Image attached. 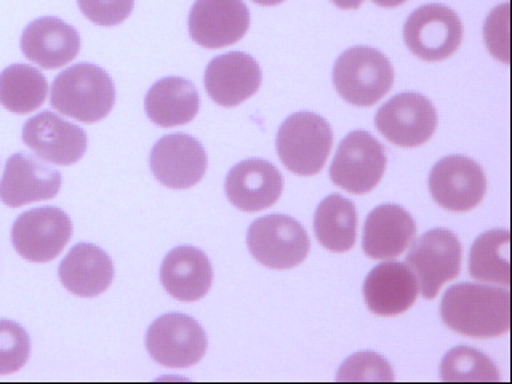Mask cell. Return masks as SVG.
<instances>
[{
	"mask_svg": "<svg viewBox=\"0 0 512 384\" xmlns=\"http://www.w3.org/2000/svg\"><path fill=\"white\" fill-rule=\"evenodd\" d=\"M340 381H391V365L375 352H359L349 357L336 376Z\"/></svg>",
	"mask_w": 512,
	"mask_h": 384,
	"instance_id": "f546056e",
	"label": "cell"
},
{
	"mask_svg": "<svg viewBox=\"0 0 512 384\" xmlns=\"http://www.w3.org/2000/svg\"><path fill=\"white\" fill-rule=\"evenodd\" d=\"M80 12L98 26H117L132 13L135 0H77Z\"/></svg>",
	"mask_w": 512,
	"mask_h": 384,
	"instance_id": "4dcf8cb0",
	"label": "cell"
},
{
	"mask_svg": "<svg viewBox=\"0 0 512 384\" xmlns=\"http://www.w3.org/2000/svg\"><path fill=\"white\" fill-rule=\"evenodd\" d=\"M114 101V82L96 64H74L53 80L50 95L53 108L84 124H95L108 116Z\"/></svg>",
	"mask_w": 512,
	"mask_h": 384,
	"instance_id": "7a4b0ae2",
	"label": "cell"
},
{
	"mask_svg": "<svg viewBox=\"0 0 512 384\" xmlns=\"http://www.w3.org/2000/svg\"><path fill=\"white\" fill-rule=\"evenodd\" d=\"M247 245L253 258L271 269L295 268L311 248L303 226L287 215H266L253 221Z\"/></svg>",
	"mask_w": 512,
	"mask_h": 384,
	"instance_id": "5b68a950",
	"label": "cell"
},
{
	"mask_svg": "<svg viewBox=\"0 0 512 384\" xmlns=\"http://www.w3.org/2000/svg\"><path fill=\"white\" fill-rule=\"evenodd\" d=\"M207 344V335L199 322L180 312H170L154 320L146 333L149 356L164 367L186 368L197 364L205 356Z\"/></svg>",
	"mask_w": 512,
	"mask_h": 384,
	"instance_id": "9c48e42d",
	"label": "cell"
},
{
	"mask_svg": "<svg viewBox=\"0 0 512 384\" xmlns=\"http://www.w3.org/2000/svg\"><path fill=\"white\" fill-rule=\"evenodd\" d=\"M224 189L234 207L260 212L279 200L284 178L268 160L248 159L231 168Z\"/></svg>",
	"mask_w": 512,
	"mask_h": 384,
	"instance_id": "ac0fdd59",
	"label": "cell"
},
{
	"mask_svg": "<svg viewBox=\"0 0 512 384\" xmlns=\"http://www.w3.org/2000/svg\"><path fill=\"white\" fill-rule=\"evenodd\" d=\"M314 231L320 244L330 252L344 253L351 250L357 237L354 202L340 194L325 197L314 216Z\"/></svg>",
	"mask_w": 512,
	"mask_h": 384,
	"instance_id": "d4e9b609",
	"label": "cell"
},
{
	"mask_svg": "<svg viewBox=\"0 0 512 384\" xmlns=\"http://www.w3.org/2000/svg\"><path fill=\"white\" fill-rule=\"evenodd\" d=\"M416 224L412 215L400 205H380L367 216L362 247L372 260L396 258L412 244Z\"/></svg>",
	"mask_w": 512,
	"mask_h": 384,
	"instance_id": "44dd1931",
	"label": "cell"
},
{
	"mask_svg": "<svg viewBox=\"0 0 512 384\" xmlns=\"http://www.w3.org/2000/svg\"><path fill=\"white\" fill-rule=\"evenodd\" d=\"M332 144V128L314 112H296L285 119L276 140L282 164L301 176L317 175L324 168Z\"/></svg>",
	"mask_w": 512,
	"mask_h": 384,
	"instance_id": "3957f363",
	"label": "cell"
},
{
	"mask_svg": "<svg viewBox=\"0 0 512 384\" xmlns=\"http://www.w3.org/2000/svg\"><path fill=\"white\" fill-rule=\"evenodd\" d=\"M23 141L40 159L50 164L72 165L87 151V135L82 128L44 111L24 124Z\"/></svg>",
	"mask_w": 512,
	"mask_h": 384,
	"instance_id": "9a60e30c",
	"label": "cell"
},
{
	"mask_svg": "<svg viewBox=\"0 0 512 384\" xmlns=\"http://www.w3.org/2000/svg\"><path fill=\"white\" fill-rule=\"evenodd\" d=\"M31 354V340L23 327L12 320L0 319V375L23 368Z\"/></svg>",
	"mask_w": 512,
	"mask_h": 384,
	"instance_id": "f1b7e54d",
	"label": "cell"
},
{
	"mask_svg": "<svg viewBox=\"0 0 512 384\" xmlns=\"http://www.w3.org/2000/svg\"><path fill=\"white\" fill-rule=\"evenodd\" d=\"M332 2L336 7L343 8V10H356L364 0H332Z\"/></svg>",
	"mask_w": 512,
	"mask_h": 384,
	"instance_id": "1f68e13d",
	"label": "cell"
},
{
	"mask_svg": "<svg viewBox=\"0 0 512 384\" xmlns=\"http://www.w3.org/2000/svg\"><path fill=\"white\" fill-rule=\"evenodd\" d=\"M404 39L408 50L421 60H447L461 45L463 23L452 8L423 5L408 16Z\"/></svg>",
	"mask_w": 512,
	"mask_h": 384,
	"instance_id": "ba28073f",
	"label": "cell"
},
{
	"mask_svg": "<svg viewBox=\"0 0 512 384\" xmlns=\"http://www.w3.org/2000/svg\"><path fill=\"white\" fill-rule=\"evenodd\" d=\"M378 132L400 148H416L431 140L437 128V112L420 93H400L376 112Z\"/></svg>",
	"mask_w": 512,
	"mask_h": 384,
	"instance_id": "8fae6325",
	"label": "cell"
},
{
	"mask_svg": "<svg viewBox=\"0 0 512 384\" xmlns=\"http://www.w3.org/2000/svg\"><path fill=\"white\" fill-rule=\"evenodd\" d=\"M333 82L344 100L354 106H373L391 90V61L372 47L349 48L336 60Z\"/></svg>",
	"mask_w": 512,
	"mask_h": 384,
	"instance_id": "277c9868",
	"label": "cell"
},
{
	"mask_svg": "<svg viewBox=\"0 0 512 384\" xmlns=\"http://www.w3.org/2000/svg\"><path fill=\"white\" fill-rule=\"evenodd\" d=\"M213 269L202 250L189 245L173 248L160 268V282L173 298L197 301L212 287Z\"/></svg>",
	"mask_w": 512,
	"mask_h": 384,
	"instance_id": "7402d4cb",
	"label": "cell"
},
{
	"mask_svg": "<svg viewBox=\"0 0 512 384\" xmlns=\"http://www.w3.org/2000/svg\"><path fill=\"white\" fill-rule=\"evenodd\" d=\"M48 84L39 69L12 64L0 74V104L15 114L36 111L47 98Z\"/></svg>",
	"mask_w": 512,
	"mask_h": 384,
	"instance_id": "484cf974",
	"label": "cell"
},
{
	"mask_svg": "<svg viewBox=\"0 0 512 384\" xmlns=\"http://www.w3.org/2000/svg\"><path fill=\"white\" fill-rule=\"evenodd\" d=\"M386 152L375 136L364 130L349 133L336 151L330 178L351 194H367L376 188L386 170Z\"/></svg>",
	"mask_w": 512,
	"mask_h": 384,
	"instance_id": "52a82bcc",
	"label": "cell"
},
{
	"mask_svg": "<svg viewBox=\"0 0 512 384\" xmlns=\"http://www.w3.org/2000/svg\"><path fill=\"white\" fill-rule=\"evenodd\" d=\"M418 292L420 287L412 269L399 261L378 264L364 282L365 301L376 316H397L408 311Z\"/></svg>",
	"mask_w": 512,
	"mask_h": 384,
	"instance_id": "d6986e66",
	"label": "cell"
},
{
	"mask_svg": "<svg viewBox=\"0 0 512 384\" xmlns=\"http://www.w3.org/2000/svg\"><path fill=\"white\" fill-rule=\"evenodd\" d=\"M197 88L181 77H165L152 85L144 109L149 119L159 127L170 128L189 124L199 112Z\"/></svg>",
	"mask_w": 512,
	"mask_h": 384,
	"instance_id": "cb8c5ba5",
	"label": "cell"
},
{
	"mask_svg": "<svg viewBox=\"0 0 512 384\" xmlns=\"http://www.w3.org/2000/svg\"><path fill=\"white\" fill-rule=\"evenodd\" d=\"M376 5H380V7L392 8L397 7V5H402L407 2V0H372Z\"/></svg>",
	"mask_w": 512,
	"mask_h": 384,
	"instance_id": "d6a6232c",
	"label": "cell"
},
{
	"mask_svg": "<svg viewBox=\"0 0 512 384\" xmlns=\"http://www.w3.org/2000/svg\"><path fill=\"white\" fill-rule=\"evenodd\" d=\"M509 232L493 229L477 237L469 255V274L482 282L509 285Z\"/></svg>",
	"mask_w": 512,
	"mask_h": 384,
	"instance_id": "4316f807",
	"label": "cell"
},
{
	"mask_svg": "<svg viewBox=\"0 0 512 384\" xmlns=\"http://www.w3.org/2000/svg\"><path fill=\"white\" fill-rule=\"evenodd\" d=\"M440 375L444 381H496L500 378L498 368L476 349H452L442 360Z\"/></svg>",
	"mask_w": 512,
	"mask_h": 384,
	"instance_id": "83f0119b",
	"label": "cell"
},
{
	"mask_svg": "<svg viewBox=\"0 0 512 384\" xmlns=\"http://www.w3.org/2000/svg\"><path fill=\"white\" fill-rule=\"evenodd\" d=\"M260 85V64L244 52L216 56L205 71L208 96L224 108H234L244 103L260 90Z\"/></svg>",
	"mask_w": 512,
	"mask_h": 384,
	"instance_id": "e0dca14e",
	"label": "cell"
},
{
	"mask_svg": "<svg viewBox=\"0 0 512 384\" xmlns=\"http://www.w3.org/2000/svg\"><path fill=\"white\" fill-rule=\"evenodd\" d=\"M207 164L204 146L183 133L164 136L152 148V173L167 188H192L202 180Z\"/></svg>",
	"mask_w": 512,
	"mask_h": 384,
	"instance_id": "5bb4252c",
	"label": "cell"
},
{
	"mask_svg": "<svg viewBox=\"0 0 512 384\" xmlns=\"http://www.w3.org/2000/svg\"><path fill=\"white\" fill-rule=\"evenodd\" d=\"M440 316L448 328L460 335H504L509 330V292L490 285H453L442 298Z\"/></svg>",
	"mask_w": 512,
	"mask_h": 384,
	"instance_id": "6da1fadb",
	"label": "cell"
},
{
	"mask_svg": "<svg viewBox=\"0 0 512 384\" xmlns=\"http://www.w3.org/2000/svg\"><path fill=\"white\" fill-rule=\"evenodd\" d=\"M250 12L244 0H196L189 13V34L200 47L223 48L247 34Z\"/></svg>",
	"mask_w": 512,
	"mask_h": 384,
	"instance_id": "4fadbf2b",
	"label": "cell"
},
{
	"mask_svg": "<svg viewBox=\"0 0 512 384\" xmlns=\"http://www.w3.org/2000/svg\"><path fill=\"white\" fill-rule=\"evenodd\" d=\"M72 236L68 213L56 207L32 208L13 223L12 244L24 260L47 263L63 252Z\"/></svg>",
	"mask_w": 512,
	"mask_h": 384,
	"instance_id": "30bf717a",
	"label": "cell"
},
{
	"mask_svg": "<svg viewBox=\"0 0 512 384\" xmlns=\"http://www.w3.org/2000/svg\"><path fill=\"white\" fill-rule=\"evenodd\" d=\"M61 188V173L37 157L18 152L8 159L0 180V200L16 208L56 197Z\"/></svg>",
	"mask_w": 512,
	"mask_h": 384,
	"instance_id": "2e32d148",
	"label": "cell"
},
{
	"mask_svg": "<svg viewBox=\"0 0 512 384\" xmlns=\"http://www.w3.org/2000/svg\"><path fill=\"white\" fill-rule=\"evenodd\" d=\"M79 50V32L55 16L32 21L21 36V52L44 69L61 68L71 63Z\"/></svg>",
	"mask_w": 512,
	"mask_h": 384,
	"instance_id": "ffe728a7",
	"label": "cell"
},
{
	"mask_svg": "<svg viewBox=\"0 0 512 384\" xmlns=\"http://www.w3.org/2000/svg\"><path fill=\"white\" fill-rule=\"evenodd\" d=\"M61 284L72 295L93 298L106 292L114 279L111 256L93 244L74 245L58 268Z\"/></svg>",
	"mask_w": 512,
	"mask_h": 384,
	"instance_id": "603a6c76",
	"label": "cell"
},
{
	"mask_svg": "<svg viewBox=\"0 0 512 384\" xmlns=\"http://www.w3.org/2000/svg\"><path fill=\"white\" fill-rule=\"evenodd\" d=\"M253 2L264 5V7H272V5L282 4L284 0H253Z\"/></svg>",
	"mask_w": 512,
	"mask_h": 384,
	"instance_id": "836d02e7",
	"label": "cell"
},
{
	"mask_svg": "<svg viewBox=\"0 0 512 384\" xmlns=\"http://www.w3.org/2000/svg\"><path fill=\"white\" fill-rule=\"evenodd\" d=\"M429 191L440 207L450 212H468L484 199L485 173L477 162L464 156H448L432 167Z\"/></svg>",
	"mask_w": 512,
	"mask_h": 384,
	"instance_id": "7c38bea8",
	"label": "cell"
},
{
	"mask_svg": "<svg viewBox=\"0 0 512 384\" xmlns=\"http://www.w3.org/2000/svg\"><path fill=\"white\" fill-rule=\"evenodd\" d=\"M463 248L460 240L448 229L426 232L416 240L407 255V266L418 280L421 295L426 300L436 298L440 287L458 277Z\"/></svg>",
	"mask_w": 512,
	"mask_h": 384,
	"instance_id": "8992f818",
	"label": "cell"
}]
</instances>
